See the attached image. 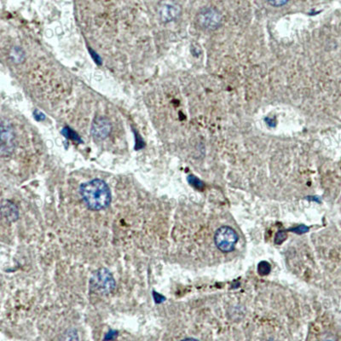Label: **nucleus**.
Masks as SVG:
<instances>
[{"mask_svg":"<svg viewBox=\"0 0 341 341\" xmlns=\"http://www.w3.org/2000/svg\"><path fill=\"white\" fill-rule=\"evenodd\" d=\"M111 126L110 123L104 118H97L92 124L91 132L95 139H103L110 134Z\"/></svg>","mask_w":341,"mask_h":341,"instance_id":"obj_5","label":"nucleus"},{"mask_svg":"<svg viewBox=\"0 0 341 341\" xmlns=\"http://www.w3.org/2000/svg\"><path fill=\"white\" fill-rule=\"evenodd\" d=\"M287 235L285 231L277 232V235L275 236V243L277 245L282 244L286 240Z\"/></svg>","mask_w":341,"mask_h":341,"instance_id":"obj_8","label":"nucleus"},{"mask_svg":"<svg viewBox=\"0 0 341 341\" xmlns=\"http://www.w3.org/2000/svg\"><path fill=\"white\" fill-rule=\"evenodd\" d=\"M164 10L161 12V16H163V18L166 20H171L174 18L175 16H177L178 11H177V9L175 6H172V5H167L165 6Z\"/></svg>","mask_w":341,"mask_h":341,"instance_id":"obj_6","label":"nucleus"},{"mask_svg":"<svg viewBox=\"0 0 341 341\" xmlns=\"http://www.w3.org/2000/svg\"><path fill=\"white\" fill-rule=\"evenodd\" d=\"M290 230H291V231L295 232V233L299 234V235H301V234H304V233L308 231L309 228H307L306 226H299V227H296V228H291Z\"/></svg>","mask_w":341,"mask_h":341,"instance_id":"obj_10","label":"nucleus"},{"mask_svg":"<svg viewBox=\"0 0 341 341\" xmlns=\"http://www.w3.org/2000/svg\"><path fill=\"white\" fill-rule=\"evenodd\" d=\"M81 195L88 208L93 211L105 209L111 202L110 187L101 179H93L82 184Z\"/></svg>","mask_w":341,"mask_h":341,"instance_id":"obj_1","label":"nucleus"},{"mask_svg":"<svg viewBox=\"0 0 341 341\" xmlns=\"http://www.w3.org/2000/svg\"><path fill=\"white\" fill-rule=\"evenodd\" d=\"M197 341V340H196V339L189 338V339H184V340H183V341Z\"/></svg>","mask_w":341,"mask_h":341,"instance_id":"obj_12","label":"nucleus"},{"mask_svg":"<svg viewBox=\"0 0 341 341\" xmlns=\"http://www.w3.org/2000/svg\"><path fill=\"white\" fill-rule=\"evenodd\" d=\"M14 133L8 123L1 125V155H9L14 150Z\"/></svg>","mask_w":341,"mask_h":341,"instance_id":"obj_4","label":"nucleus"},{"mask_svg":"<svg viewBox=\"0 0 341 341\" xmlns=\"http://www.w3.org/2000/svg\"><path fill=\"white\" fill-rule=\"evenodd\" d=\"M286 3V2H285V1H279V2H273V3H271L274 4V5H277V4H278V5H284V4H285Z\"/></svg>","mask_w":341,"mask_h":341,"instance_id":"obj_11","label":"nucleus"},{"mask_svg":"<svg viewBox=\"0 0 341 341\" xmlns=\"http://www.w3.org/2000/svg\"><path fill=\"white\" fill-rule=\"evenodd\" d=\"M257 271H258V273L260 274L261 276H266V275L270 273V264L267 263V262H265V261L261 262V263H259V264H258Z\"/></svg>","mask_w":341,"mask_h":341,"instance_id":"obj_7","label":"nucleus"},{"mask_svg":"<svg viewBox=\"0 0 341 341\" xmlns=\"http://www.w3.org/2000/svg\"><path fill=\"white\" fill-rule=\"evenodd\" d=\"M197 22L203 28L213 30L217 28L221 23V15L215 9L207 8L199 12Z\"/></svg>","mask_w":341,"mask_h":341,"instance_id":"obj_3","label":"nucleus"},{"mask_svg":"<svg viewBox=\"0 0 341 341\" xmlns=\"http://www.w3.org/2000/svg\"><path fill=\"white\" fill-rule=\"evenodd\" d=\"M189 182H190V184H192L194 187L197 188V189H202L203 187H204V184H203L202 182L199 180L197 177H194V176H190V177H189Z\"/></svg>","mask_w":341,"mask_h":341,"instance_id":"obj_9","label":"nucleus"},{"mask_svg":"<svg viewBox=\"0 0 341 341\" xmlns=\"http://www.w3.org/2000/svg\"><path fill=\"white\" fill-rule=\"evenodd\" d=\"M238 234L229 226H222L217 229L214 235L216 247L223 253H230L235 249L238 242Z\"/></svg>","mask_w":341,"mask_h":341,"instance_id":"obj_2","label":"nucleus"}]
</instances>
